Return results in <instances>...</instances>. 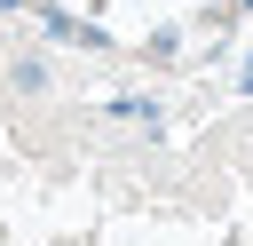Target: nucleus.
<instances>
[{"label": "nucleus", "instance_id": "obj_1", "mask_svg": "<svg viewBox=\"0 0 253 246\" xmlns=\"http://www.w3.org/2000/svg\"><path fill=\"white\" fill-rule=\"evenodd\" d=\"M8 79H16V95H40V87H47V56H32V48H24V56L8 63Z\"/></svg>", "mask_w": 253, "mask_h": 246}, {"label": "nucleus", "instance_id": "obj_3", "mask_svg": "<svg viewBox=\"0 0 253 246\" xmlns=\"http://www.w3.org/2000/svg\"><path fill=\"white\" fill-rule=\"evenodd\" d=\"M237 8H253V0H237Z\"/></svg>", "mask_w": 253, "mask_h": 246}, {"label": "nucleus", "instance_id": "obj_2", "mask_svg": "<svg viewBox=\"0 0 253 246\" xmlns=\"http://www.w3.org/2000/svg\"><path fill=\"white\" fill-rule=\"evenodd\" d=\"M111 119H126V127H158V103H150V95H119Z\"/></svg>", "mask_w": 253, "mask_h": 246}]
</instances>
